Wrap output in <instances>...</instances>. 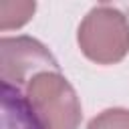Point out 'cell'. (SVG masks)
Returning a JSON list of instances; mask_svg holds the SVG:
<instances>
[{
	"mask_svg": "<svg viewBox=\"0 0 129 129\" xmlns=\"http://www.w3.org/2000/svg\"><path fill=\"white\" fill-rule=\"evenodd\" d=\"M77 42L89 60L97 64H115L129 52V20L115 6H95L83 18Z\"/></svg>",
	"mask_w": 129,
	"mask_h": 129,
	"instance_id": "1",
	"label": "cell"
},
{
	"mask_svg": "<svg viewBox=\"0 0 129 129\" xmlns=\"http://www.w3.org/2000/svg\"><path fill=\"white\" fill-rule=\"evenodd\" d=\"M26 99L44 129H79L83 119L81 101L58 71L34 75L26 85Z\"/></svg>",
	"mask_w": 129,
	"mask_h": 129,
	"instance_id": "2",
	"label": "cell"
},
{
	"mask_svg": "<svg viewBox=\"0 0 129 129\" xmlns=\"http://www.w3.org/2000/svg\"><path fill=\"white\" fill-rule=\"evenodd\" d=\"M0 56L2 83L16 89L28 85V81L38 73L58 71V62L50 50L30 36H4L0 40Z\"/></svg>",
	"mask_w": 129,
	"mask_h": 129,
	"instance_id": "3",
	"label": "cell"
},
{
	"mask_svg": "<svg viewBox=\"0 0 129 129\" xmlns=\"http://www.w3.org/2000/svg\"><path fill=\"white\" fill-rule=\"evenodd\" d=\"M2 129H44L20 89L2 83Z\"/></svg>",
	"mask_w": 129,
	"mask_h": 129,
	"instance_id": "4",
	"label": "cell"
},
{
	"mask_svg": "<svg viewBox=\"0 0 129 129\" xmlns=\"http://www.w3.org/2000/svg\"><path fill=\"white\" fill-rule=\"evenodd\" d=\"M36 10L34 2H2L0 4V28H20L26 24Z\"/></svg>",
	"mask_w": 129,
	"mask_h": 129,
	"instance_id": "5",
	"label": "cell"
},
{
	"mask_svg": "<svg viewBox=\"0 0 129 129\" xmlns=\"http://www.w3.org/2000/svg\"><path fill=\"white\" fill-rule=\"evenodd\" d=\"M87 129H129V109H105L89 121Z\"/></svg>",
	"mask_w": 129,
	"mask_h": 129,
	"instance_id": "6",
	"label": "cell"
}]
</instances>
